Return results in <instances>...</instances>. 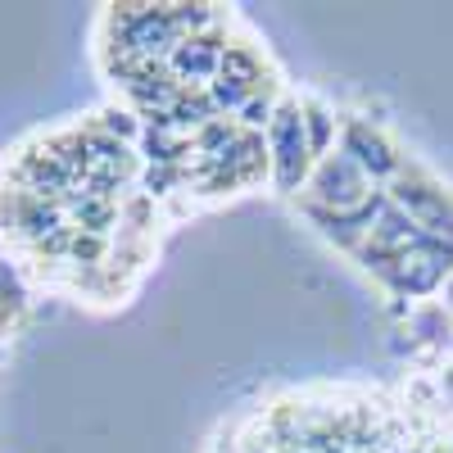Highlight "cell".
<instances>
[{
    "label": "cell",
    "mask_w": 453,
    "mask_h": 453,
    "mask_svg": "<svg viewBox=\"0 0 453 453\" xmlns=\"http://www.w3.org/2000/svg\"><path fill=\"white\" fill-rule=\"evenodd\" d=\"M78 222H87V226H91V232L100 236V232H104V226L113 222V204H109L104 196H96V200H82V204H78Z\"/></svg>",
    "instance_id": "30bf717a"
},
{
    "label": "cell",
    "mask_w": 453,
    "mask_h": 453,
    "mask_svg": "<svg viewBox=\"0 0 453 453\" xmlns=\"http://www.w3.org/2000/svg\"><path fill=\"white\" fill-rule=\"evenodd\" d=\"M104 127L119 136V141H123V136H136V123H127V113H109V123H104Z\"/></svg>",
    "instance_id": "8fae6325"
},
{
    "label": "cell",
    "mask_w": 453,
    "mask_h": 453,
    "mask_svg": "<svg viewBox=\"0 0 453 453\" xmlns=\"http://www.w3.org/2000/svg\"><path fill=\"white\" fill-rule=\"evenodd\" d=\"M73 254H78V258H96L100 254V236H78V241H73Z\"/></svg>",
    "instance_id": "7c38bea8"
},
{
    "label": "cell",
    "mask_w": 453,
    "mask_h": 453,
    "mask_svg": "<svg viewBox=\"0 0 453 453\" xmlns=\"http://www.w3.org/2000/svg\"><path fill=\"white\" fill-rule=\"evenodd\" d=\"M386 196H390V204H395L403 218L418 222L426 236L453 245V204L444 200V191H435V186H426V181H418V177L399 173V177L386 186Z\"/></svg>",
    "instance_id": "3957f363"
},
{
    "label": "cell",
    "mask_w": 453,
    "mask_h": 453,
    "mask_svg": "<svg viewBox=\"0 0 453 453\" xmlns=\"http://www.w3.org/2000/svg\"><path fill=\"white\" fill-rule=\"evenodd\" d=\"M340 155H349L372 177V186H381V181L390 186L403 173V164H399V155L390 150V141L381 132H372L367 123H358V119H349L345 132H340Z\"/></svg>",
    "instance_id": "5b68a950"
},
{
    "label": "cell",
    "mask_w": 453,
    "mask_h": 453,
    "mask_svg": "<svg viewBox=\"0 0 453 453\" xmlns=\"http://www.w3.org/2000/svg\"><path fill=\"white\" fill-rule=\"evenodd\" d=\"M222 36L218 32H196V36H181L177 50L168 55V73L177 78L181 91H200L218 78V59H222Z\"/></svg>",
    "instance_id": "8992f818"
},
{
    "label": "cell",
    "mask_w": 453,
    "mask_h": 453,
    "mask_svg": "<svg viewBox=\"0 0 453 453\" xmlns=\"http://www.w3.org/2000/svg\"><path fill=\"white\" fill-rule=\"evenodd\" d=\"M304 132H309V150H313V164L331 155L335 145V119L322 104H304Z\"/></svg>",
    "instance_id": "ba28073f"
},
{
    "label": "cell",
    "mask_w": 453,
    "mask_h": 453,
    "mask_svg": "<svg viewBox=\"0 0 453 453\" xmlns=\"http://www.w3.org/2000/svg\"><path fill=\"white\" fill-rule=\"evenodd\" d=\"M449 268H453V245H444V241L426 236L418 250L399 254V258L390 263V268L381 273V281H386V286H395L399 295H431V290L449 277Z\"/></svg>",
    "instance_id": "277c9868"
},
{
    "label": "cell",
    "mask_w": 453,
    "mask_h": 453,
    "mask_svg": "<svg viewBox=\"0 0 453 453\" xmlns=\"http://www.w3.org/2000/svg\"><path fill=\"white\" fill-rule=\"evenodd\" d=\"M218 73H222V78L245 82V87H258L263 82V64H258V55L250 46H226L222 59H218Z\"/></svg>",
    "instance_id": "52a82bcc"
},
{
    "label": "cell",
    "mask_w": 453,
    "mask_h": 453,
    "mask_svg": "<svg viewBox=\"0 0 453 453\" xmlns=\"http://www.w3.org/2000/svg\"><path fill=\"white\" fill-rule=\"evenodd\" d=\"M268 173L281 191H304L313 173V150L304 132V104L281 100L268 123Z\"/></svg>",
    "instance_id": "6da1fadb"
},
{
    "label": "cell",
    "mask_w": 453,
    "mask_h": 453,
    "mask_svg": "<svg viewBox=\"0 0 453 453\" xmlns=\"http://www.w3.org/2000/svg\"><path fill=\"white\" fill-rule=\"evenodd\" d=\"M273 113H277V104H273V91L263 87V91H254L232 119H236V127H245V132H268V123H273Z\"/></svg>",
    "instance_id": "9c48e42d"
},
{
    "label": "cell",
    "mask_w": 453,
    "mask_h": 453,
    "mask_svg": "<svg viewBox=\"0 0 453 453\" xmlns=\"http://www.w3.org/2000/svg\"><path fill=\"white\" fill-rule=\"evenodd\" d=\"M304 191H309V204H318V209H326V213H354L372 191H381V186H372V177H367L349 155L331 150L326 159L313 164Z\"/></svg>",
    "instance_id": "7a4b0ae2"
}]
</instances>
